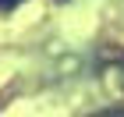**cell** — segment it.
I'll list each match as a JSON object with an SVG mask.
<instances>
[{
  "label": "cell",
  "mask_w": 124,
  "mask_h": 117,
  "mask_svg": "<svg viewBox=\"0 0 124 117\" xmlns=\"http://www.w3.org/2000/svg\"><path fill=\"white\" fill-rule=\"evenodd\" d=\"M92 117H124V107H106V110H99Z\"/></svg>",
  "instance_id": "cell-1"
},
{
  "label": "cell",
  "mask_w": 124,
  "mask_h": 117,
  "mask_svg": "<svg viewBox=\"0 0 124 117\" xmlns=\"http://www.w3.org/2000/svg\"><path fill=\"white\" fill-rule=\"evenodd\" d=\"M18 4H21V0H0V11H14Z\"/></svg>",
  "instance_id": "cell-2"
}]
</instances>
